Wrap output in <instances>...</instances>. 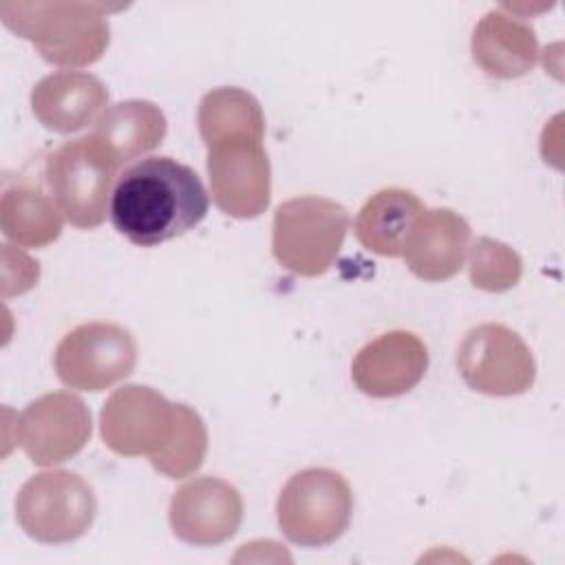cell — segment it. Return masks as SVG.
Returning <instances> with one entry per match:
<instances>
[{"instance_id":"11","label":"cell","mask_w":565,"mask_h":565,"mask_svg":"<svg viewBox=\"0 0 565 565\" xmlns=\"http://www.w3.org/2000/svg\"><path fill=\"white\" fill-rule=\"evenodd\" d=\"M172 426L174 404L139 384L113 391L99 415L104 444L124 457L157 455L170 439Z\"/></svg>"},{"instance_id":"9","label":"cell","mask_w":565,"mask_h":565,"mask_svg":"<svg viewBox=\"0 0 565 565\" xmlns=\"http://www.w3.org/2000/svg\"><path fill=\"white\" fill-rule=\"evenodd\" d=\"M212 199L234 218L260 216L271 199V166L263 139L232 137L207 148Z\"/></svg>"},{"instance_id":"3","label":"cell","mask_w":565,"mask_h":565,"mask_svg":"<svg viewBox=\"0 0 565 565\" xmlns=\"http://www.w3.org/2000/svg\"><path fill=\"white\" fill-rule=\"evenodd\" d=\"M349 230L347 210L324 196H296L282 201L274 212L271 252L274 258L291 274H324Z\"/></svg>"},{"instance_id":"7","label":"cell","mask_w":565,"mask_h":565,"mask_svg":"<svg viewBox=\"0 0 565 565\" xmlns=\"http://www.w3.org/2000/svg\"><path fill=\"white\" fill-rule=\"evenodd\" d=\"M457 369L472 391L492 397L521 395L536 377L530 347L516 331L499 322H483L463 335Z\"/></svg>"},{"instance_id":"17","label":"cell","mask_w":565,"mask_h":565,"mask_svg":"<svg viewBox=\"0 0 565 565\" xmlns=\"http://www.w3.org/2000/svg\"><path fill=\"white\" fill-rule=\"evenodd\" d=\"M168 124L161 108L146 99H126L108 106L95 128L90 139L119 166L154 150L166 137Z\"/></svg>"},{"instance_id":"15","label":"cell","mask_w":565,"mask_h":565,"mask_svg":"<svg viewBox=\"0 0 565 565\" xmlns=\"http://www.w3.org/2000/svg\"><path fill=\"white\" fill-rule=\"evenodd\" d=\"M108 104L106 84L84 71H60L42 77L31 90L35 119L53 132L68 135L97 121Z\"/></svg>"},{"instance_id":"10","label":"cell","mask_w":565,"mask_h":565,"mask_svg":"<svg viewBox=\"0 0 565 565\" xmlns=\"http://www.w3.org/2000/svg\"><path fill=\"white\" fill-rule=\"evenodd\" d=\"M93 419L82 397L57 391L26 404L15 422V441L35 466L75 457L90 439Z\"/></svg>"},{"instance_id":"14","label":"cell","mask_w":565,"mask_h":565,"mask_svg":"<svg viewBox=\"0 0 565 565\" xmlns=\"http://www.w3.org/2000/svg\"><path fill=\"white\" fill-rule=\"evenodd\" d=\"M470 247V225L448 207L424 210L413 223L406 243V267L426 282H441L459 274Z\"/></svg>"},{"instance_id":"22","label":"cell","mask_w":565,"mask_h":565,"mask_svg":"<svg viewBox=\"0 0 565 565\" xmlns=\"http://www.w3.org/2000/svg\"><path fill=\"white\" fill-rule=\"evenodd\" d=\"M468 267L472 285L483 291H505L519 282L523 271L519 254L488 236L475 241Z\"/></svg>"},{"instance_id":"13","label":"cell","mask_w":565,"mask_h":565,"mask_svg":"<svg viewBox=\"0 0 565 565\" xmlns=\"http://www.w3.org/2000/svg\"><path fill=\"white\" fill-rule=\"evenodd\" d=\"M428 369V349L411 331H388L358 351L353 384L371 397H397L419 384Z\"/></svg>"},{"instance_id":"6","label":"cell","mask_w":565,"mask_h":565,"mask_svg":"<svg viewBox=\"0 0 565 565\" xmlns=\"http://www.w3.org/2000/svg\"><path fill=\"white\" fill-rule=\"evenodd\" d=\"M117 163L86 135L64 141L46 159V181L64 218L79 230L104 223Z\"/></svg>"},{"instance_id":"21","label":"cell","mask_w":565,"mask_h":565,"mask_svg":"<svg viewBox=\"0 0 565 565\" xmlns=\"http://www.w3.org/2000/svg\"><path fill=\"white\" fill-rule=\"evenodd\" d=\"M207 430L196 411L188 404H174V426L166 446L150 457L154 470L170 479H183L196 472L205 459Z\"/></svg>"},{"instance_id":"8","label":"cell","mask_w":565,"mask_h":565,"mask_svg":"<svg viewBox=\"0 0 565 565\" xmlns=\"http://www.w3.org/2000/svg\"><path fill=\"white\" fill-rule=\"evenodd\" d=\"M137 362L132 333L115 322H86L68 331L53 364L62 384L77 391H104L128 377Z\"/></svg>"},{"instance_id":"4","label":"cell","mask_w":565,"mask_h":565,"mask_svg":"<svg viewBox=\"0 0 565 565\" xmlns=\"http://www.w3.org/2000/svg\"><path fill=\"white\" fill-rule=\"evenodd\" d=\"M353 514L349 481L331 468H307L289 477L276 503L280 532L300 547L338 541Z\"/></svg>"},{"instance_id":"19","label":"cell","mask_w":565,"mask_h":565,"mask_svg":"<svg viewBox=\"0 0 565 565\" xmlns=\"http://www.w3.org/2000/svg\"><path fill=\"white\" fill-rule=\"evenodd\" d=\"M62 210L53 196L31 185L7 188L0 199V230L18 247H46L62 232Z\"/></svg>"},{"instance_id":"16","label":"cell","mask_w":565,"mask_h":565,"mask_svg":"<svg viewBox=\"0 0 565 565\" xmlns=\"http://www.w3.org/2000/svg\"><path fill=\"white\" fill-rule=\"evenodd\" d=\"M470 51L475 64L499 79L523 77L539 60V42L532 26L503 9H492L479 20Z\"/></svg>"},{"instance_id":"2","label":"cell","mask_w":565,"mask_h":565,"mask_svg":"<svg viewBox=\"0 0 565 565\" xmlns=\"http://www.w3.org/2000/svg\"><path fill=\"white\" fill-rule=\"evenodd\" d=\"M104 2H0L7 29L31 40L44 62L82 68L97 62L110 42Z\"/></svg>"},{"instance_id":"1","label":"cell","mask_w":565,"mask_h":565,"mask_svg":"<svg viewBox=\"0 0 565 565\" xmlns=\"http://www.w3.org/2000/svg\"><path fill=\"white\" fill-rule=\"evenodd\" d=\"M210 199L199 174L172 157H146L117 177L110 196L115 230L139 247H157L194 230Z\"/></svg>"},{"instance_id":"5","label":"cell","mask_w":565,"mask_h":565,"mask_svg":"<svg viewBox=\"0 0 565 565\" xmlns=\"http://www.w3.org/2000/svg\"><path fill=\"white\" fill-rule=\"evenodd\" d=\"M90 483L71 470H46L24 481L15 497V519L24 534L40 543H71L95 519Z\"/></svg>"},{"instance_id":"18","label":"cell","mask_w":565,"mask_h":565,"mask_svg":"<svg viewBox=\"0 0 565 565\" xmlns=\"http://www.w3.org/2000/svg\"><path fill=\"white\" fill-rule=\"evenodd\" d=\"M424 210V203L411 190L384 188L358 212L355 238L377 256H402L406 236Z\"/></svg>"},{"instance_id":"12","label":"cell","mask_w":565,"mask_h":565,"mask_svg":"<svg viewBox=\"0 0 565 565\" xmlns=\"http://www.w3.org/2000/svg\"><path fill=\"white\" fill-rule=\"evenodd\" d=\"M168 519L174 536L183 543L218 545L241 527L243 499L225 479L194 477L172 494Z\"/></svg>"},{"instance_id":"20","label":"cell","mask_w":565,"mask_h":565,"mask_svg":"<svg viewBox=\"0 0 565 565\" xmlns=\"http://www.w3.org/2000/svg\"><path fill=\"white\" fill-rule=\"evenodd\" d=\"M196 124L205 148L232 137H265V115L258 99L236 86L210 90L199 104Z\"/></svg>"}]
</instances>
